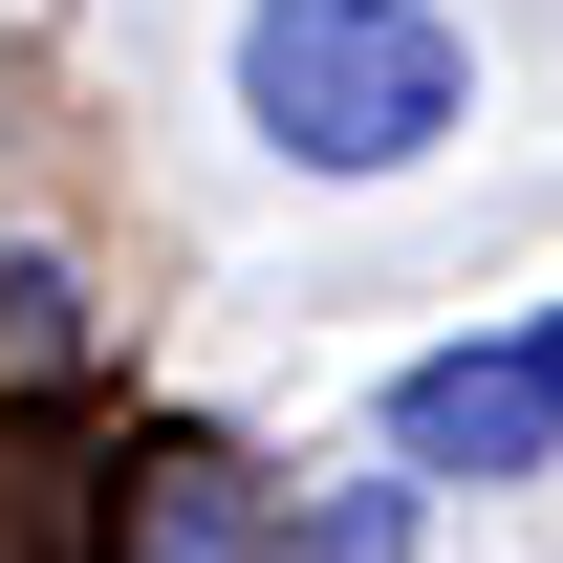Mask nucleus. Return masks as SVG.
<instances>
[{"label": "nucleus", "instance_id": "nucleus-6", "mask_svg": "<svg viewBox=\"0 0 563 563\" xmlns=\"http://www.w3.org/2000/svg\"><path fill=\"white\" fill-rule=\"evenodd\" d=\"M520 368H542V390H563V303H542V325H520Z\"/></svg>", "mask_w": 563, "mask_h": 563}, {"label": "nucleus", "instance_id": "nucleus-5", "mask_svg": "<svg viewBox=\"0 0 563 563\" xmlns=\"http://www.w3.org/2000/svg\"><path fill=\"white\" fill-rule=\"evenodd\" d=\"M0 347L66 368V347H87V282H66V261H0Z\"/></svg>", "mask_w": 563, "mask_h": 563}, {"label": "nucleus", "instance_id": "nucleus-4", "mask_svg": "<svg viewBox=\"0 0 563 563\" xmlns=\"http://www.w3.org/2000/svg\"><path fill=\"white\" fill-rule=\"evenodd\" d=\"M412 542H433L412 477H325V498H282V563H412Z\"/></svg>", "mask_w": 563, "mask_h": 563}, {"label": "nucleus", "instance_id": "nucleus-3", "mask_svg": "<svg viewBox=\"0 0 563 563\" xmlns=\"http://www.w3.org/2000/svg\"><path fill=\"white\" fill-rule=\"evenodd\" d=\"M109 563H282V498L239 455H152V477H109Z\"/></svg>", "mask_w": 563, "mask_h": 563}, {"label": "nucleus", "instance_id": "nucleus-2", "mask_svg": "<svg viewBox=\"0 0 563 563\" xmlns=\"http://www.w3.org/2000/svg\"><path fill=\"white\" fill-rule=\"evenodd\" d=\"M368 433H390V477H412V498H498V477H563V390L520 368V325H498V347H412Z\"/></svg>", "mask_w": 563, "mask_h": 563}, {"label": "nucleus", "instance_id": "nucleus-1", "mask_svg": "<svg viewBox=\"0 0 563 563\" xmlns=\"http://www.w3.org/2000/svg\"><path fill=\"white\" fill-rule=\"evenodd\" d=\"M477 109V44L433 0H239V131L282 174H412Z\"/></svg>", "mask_w": 563, "mask_h": 563}]
</instances>
